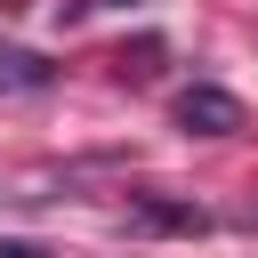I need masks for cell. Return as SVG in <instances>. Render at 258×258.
Returning <instances> with one entry per match:
<instances>
[{"mask_svg":"<svg viewBox=\"0 0 258 258\" xmlns=\"http://www.w3.org/2000/svg\"><path fill=\"white\" fill-rule=\"evenodd\" d=\"M177 129H194V137H242V129H250V113H242V97H234V89L194 81V89H177Z\"/></svg>","mask_w":258,"mask_h":258,"instance_id":"6da1fadb","label":"cell"},{"mask_svg":"<svg viewBox=\"0 0 258 258\" xmlns=\"http://www.w3.org/2000/svg\"><path fill=\"white\" fill-rule=\"evenodd\" d=\"M129 226H137V234H202L210 210H194V202H161V194H137V202H129Z\"/></svg>","mask_w":258,"mask_h":258,"instance_id":"7a4b0ae2","label":"cell"},{"mask_svg":"<svg viewBox=\"0 0 258 258\" xmlns=\"http://www.w3.org/2000/svg\"><path fill=\"white\" fill-rule=\"evenodd\" d=\"M48 81H56L48 56H32V48H0V89H8V97H32V89H48Z\"/></svg>","mask_w":258,"mask_h":258,"instance_id":"3957f363","label":"cell"},{"mask_svg":"<svg viewBox=\"0 0 258 258\" xmlns=\"http://www.w3.org/2000/svg\"><path fill=\"white\" fill-rule=\"evenodd\" d=\"M0 258H48L40 242H0Z\"/></svg>","mask_w":258,"mask_h":258,"instance_id":"277c9868","label":"cell"}]
</instances>
